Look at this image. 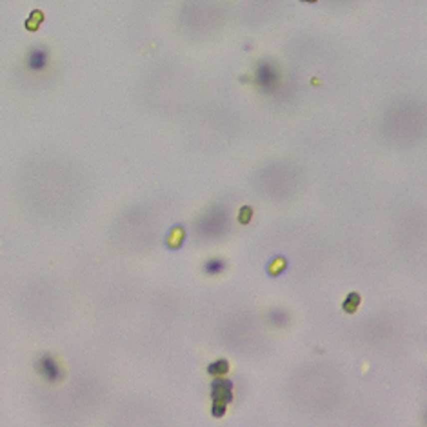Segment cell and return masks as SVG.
<instances>
[{
    "label": "cell",
    "instance_id": "cell-9",
    "mask_svg": "<svg viewBox=\"0 0 427 427\" xmlns=\"http://www.w3.org/2000/svg\"><path fill=\"white\" fill-rule=\"evenodd\" d=\"M358 304H360V297H358V293H351V295L346 298V302H344V309H346L347 313H355V311H357Z\"/></svg>",
    "mask_w": 427,
    "mask_h": 427
},
{
    "label": "cell",
    "instance_id": "cell-1",
    "mask_svg": "<svg viewBox=\"0 0 427 427\" xmlns=\"http://www.w3.org/2000/svg\"><path fill=\"white\" fill-rule=\"evenodd\" d=\"M255 80L262 89L267 91V93H271V91L277 89V85H278V71L275 69V65L264 62V64H260L256 67Z\"/></svg>",
    "mask_w": 427,
    "mask_h": 427
},
{
    "label": "cell",
    "instance_id": "cell-10",
    "mask_svg": "<svg viewBox=\"0 0 427 427\" xmlns=\"http://www.w3.org/2000/svg\"><path fill=\"white\" fill-rule=\"evenodd\" d=\"M251 215H253V209H251V207H242L240 215H238V220H240L242 224H247V222L251 220Z\"/></svg>",
    "mask_w": 427,
    "mask_h": 427
},
{
    "label": "cell",
    "instance_id": "cell-8",
    "mask_svg": "<svg viewBox=\"0 0 427 427\" xmlns=\"http://www.w3.org/2000/svg\"><path fill=\"white\" fill-rule=\"evenodd\" d=\"M287 266V262L282 258V256H278V258H275V260L269 264V267H267V271H269V275H273V277H277V275H280L284 269H286Z\"/></svg>",
    "mask_w": 427,
    "mask_h": 427
},
{
    "label": "cell",
    "instance_id": "cell-2",
    "mask_svg": "<svg viewBox=\"0 0 427 427\" xmlns=\"http://www.w3.org/2000/svg\"><path fill=\"white\" fill-rule=\"evenodd\" d=\"M36 371L40 373L42 378L49 384H56L62 380L60 366H58V362H56L53 357H49V355H44V357L38 358V362H36Z\"/></svg>",
    "mask_w": 427,
    "mask_h": 427
},
{
    "label": "cell",
    "instance_id": "cell-5",
    "mask_svg": "<svg viewBox=\"0 0 427 427\" xmlns=\"http://www.w3.org/2000/svg\"><path fill=\"white\" fill-rule=\"evenodd\" d=\"M184 238H186V231H184V227L180 226H176L171 229V233L167 235V246L169 247H180L182 246V242H184Z\"/></svg>",
    "mask_w": 427,
    "mask_h": 427
},
{
    "label": "cell",
    "instance_id": "cell-7",
    "mask_svg": "<svg viewBox=\"0 0 427 427\" xmlns=\"http://www.w3.org/2000/svg\"><path fill=\"white\" fill-rule=\"evenodd\" d=\"M229 371V364L226 360H218V362L211 364V366L207 367V373L209 375H215V377H222V375H226Z\"/></svg>",
    "mask_w": 427,
    "mask_h": 427
},
{
    "label": "cell",
    "instance_id": "cell-6",
    "mask_svg": "<svg viewBox=\"0 0 427 427\" xmlns=\"http://www.w3.org/2000/svg\"><path fill=\"white\" fill-rule=\"evenodd\" d=\"M226 269V262L220 260V258H213V260H207L206 266H204V271L207 275H218Z\"/></svg>",
    "mask_w": 427,
    "mask_h": 427
},
{
    "label": "cell",
    "instance_id": "cell-3",
    "mask_svg": "<svg viewBox=\"0 0 427 427\" xmlns=\"http://www.w3.org/2000/svg\"><path fill=\"white\" fill-rule=\"evenodd\" d=\"M211 395H213V402L218 404H229L233 400V384L229 380H224V378H218L213 382L211 387Z\"/></svg>",
    "mask_w": 427,
    "mask_h": 427
},
{
    "label": "cell",
    "instance_id": "cell-4",
    "mask_svg": "<svg viewBox=\"0 0 427 427\" xmlns=\"http://www.w3.org/2000/svg\"><path fill=\"white\" fill-rule=\"evenodd\" d=\"M47 60H49V55L44 47H33V49L27 53V67L31 71H42L45 69L47 65Z\"/></svg>",
    "mask_w": 427,
    "mask_h": 427
},
{
    "label": "cell",
    "instance_id": "cell-11",
    "mask_svg": "<svg viewBox=\"0 0 427 427\" xmlns=\"http://www.w3.org/2000/svg\"><path fill=\"white\" fill-rule=\"evenodd\" d=\"M226 413V404H218V402H213V415L215 417L220 418L222 415Z\"/></svg>",
    "mask_w": 427,
    "mask_h": 427
}]
</instances>
